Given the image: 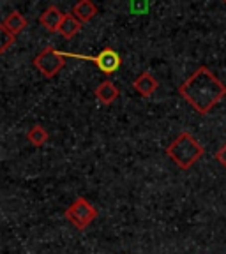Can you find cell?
Masks as SVG:
<instances>
[{"label":"cell","mask_w":226,"mask_h":254,"mask_svg":"<svg viewBox=\"0 0 226 254\" xmlns=\"http://www.w3.org/2000/svg\"><path fill=\"white\" fill-rule=\"evenodd\" d=\"M216 159H218V163L226 170V143L219 148L218 152H216Z\"/></svg>","instance_id":"cell-14"},{"label":"cell","mask_w":226,"mask_h":254,"mask_svg":"<svg viewBox=\"0 0 226 254\" xmlns=\"http://www.w3.org/2000/svg\"><path fill=\"white\" fill-rule=\"evenodd\" d=\"M179 94L200 115H207L226 95V85L209 67L200 65L179 87Z\"/></svg>","instance_id":"cell-1"},{"label":"cell","mask_w":226,"mask_h":254,"mask_svg":"<svg viewBox=\"0 0 226 254\" xmlns=\"http://www.w3.org/2000/svg\"><path fill=\"white\" fill-rule=\"evenodd\" d=\"M95 99L99 101L101 104H111L115 103L117 99H119L120 95V90L117 88V85L113 83V81H110V79H104L103 83L97 85V88H95Z\"/></svg>","instance_id":"cell-7"},{"label":"cell","mask_w":226,"mask_h":254,"mask_svg":"<svg viewBox=\"0 0 226 254\" xmlns=\"http://www.w3.org/2000/svg\"><path fill=\"white\" fill-rule=\"evenodd\" d=\"M64 20V12L57 5H50L43 14L39 16V23L46 28L48 32H59L60 25Z\"/></svg>","instance_id":"cell-8"},{"label":"cell","mask_w":226,"mask_h":254,"mask_svg":"<svg viewBox=\"0 0 226 254\" xmlns=\"http://www.w3.org/2000/svg\"><path fill=\"white\" fill-rule=\"evenodd\" d=\"M203 154H205L203 145L187 131L180 132L166 148V155L180 170H189L198 159H202Z\"/></svg>","instance_id":"cell-2"},{"label":"cell","mask_w":226,"mask_h":254,"mask_svg":"<svg viewBox=\"0 0 226 254\" xmlns=\"http://www.w3.org/2000/svg\"><path fill=\"white\" fill-rule=\"evenodd\" d=\"M95 217H97V210L94 208V205L88 199L81 198V196L76 198L66 210V219L79 231L87 230L95 221Z\"/></svg>","instance_id":"cell-3"},{"label":"cell","mask_w":226,"mask_h":254,"mask_svg":"<svg viewBox=\"0 0 226 254\" xmlns=\"http://www.w3.org/2000/svg\"><path fill=\"white\" fill-rule=\"evenodd\" d=\"M2 27L7 28L14 36H18V34H21V32L25 30V27H27V20H25V16L21 14L20 11H12L2 20Z\"/></svg>","instance_id":"cell-10"},{"label":"cell","mask_w":226,"mask_h":254,"mask_svg":"<svg viewBox=\"0 0 226 254\" xmlns=\"http://www.w3.org/2000/svg\"><path fill=\"white\" fill-rule=\"evenodd\" d=\"M223 2H225V4H226V0H223Z\"/></svg>","instance_id":"cell-15"},{"label":"cell","mask_w":226,"mask_h":254,"mask_svg":"<svg viewBox=\"0 0 226 254\" xmlns=\"http://www.w3.org/2000/svg\"><path fill=\"white\" fill-rule=\"evenodd\" d=\"M92 60H94L95 65H97V67H99V71L104 72V74H113L115 71H119L120 64H122L120 55L110 46L104 48L103 52H101L97 57H94Z\"/></svg>","instance_id":"cell-5"},{"label":"cell","mask_w":226,"mask_h":254,"mask_svg":"<svg viewBox=\"0 0 226 254\" xmlns=\"http://www.w3.org/2000/svg\"><path fill=\"white\" fill-rule=\"evenodd\" d=\"M66 65V57L64 53L57 52L53 46H46L43 52L34 57V67L44 76V78H53L57 76Z\"/></svg>","instance_id":"cell-4"},{"label":"cell","mask_w":226,"mask_h":254,"mask_svg":"<svg viewBox=\"0 0 226 254\" xmlns=\"http://www.w3.org/2000/svg\"><path fill=\"white\" fill-rule=\"evenodd\" d=\"M48 138H50L48 131L43 126H39V124L34 126L30 131L27 132V139L30 141V145H34V147H43L44 143L48 141Z\"/></svg>","instance_id":"cell-12"},{"label":"cell","mask_w":226,"mask_h":254,"mask_svg":"<svg viewBox=\"0 0 226 254\" xmlns=\"http://www.w3.org/2000/svg\"><path fill=\"white\" fill-rule=\"evenodd\" d=\"M0 34H2V44H0V53H5V52H7V48L11 46V44L16 41V36H14V34H11V32H9L7 28H4V27H0Z\"/></svg>","instance_id":"cell-13"},{"label":"cell","mask_w":226,"mask_h":254,"mask_svg":"<svg viewBox=\"0 0 226 254\" xmlns=\"http://www.w3.org/2000/svg\"><path fill=\"white\" fill-rule=\"evenodd\" d=\"M73 14L78 18L81 23H88L90 20H94V16L97 14V7L92 0H78L76 5L73 7Z\"/></svg>","instance_id":"cell-9"},{"label":"cell","mask_w":226,"mask_h":254,"mask_svg":"<svg viewBox=\"0 0 226 254\" xmlns=\"http://www.w3.org/2000/svg\"><path fill=\"white\" fill-rule=\"evenodd\" d=\"M79 30H81V21L75 14H64L62 25L59 28L60 36L66 37V39H73Z\"/></svg>","instance_id":"cell-11"},{"label":"cell","mask_w":226,"mask_h":254,"mask_svg":"<svg viewBox=\"0 0 226 254\" xmlns=\"http://www.w3.org/2000/svg\"><path fill=\"white\" fill-rule=\"evenodd\" d=\"M159 87V81L149 71H143L138 78L133 81V88L138 92L142 97H151Z\"/></svg>","instance_id":"cell-6"}]
</instances>
